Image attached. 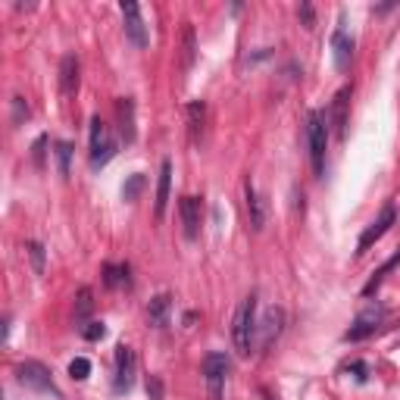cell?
<instances>
[{
    "mask_svg": "<svg viewBox=\"0 0 400 400\" xmlns=\"http://www.w3.org/2000/svg\"><path fill=\"white\" fill-rule=\"evenodd\" d=\"M231 341H235V350L241 356H247L254 350L256 341V297L247 294L241 301V307L235 309V319H231Z\"/></svg>",
    "mask_w": 400,
    "mask_h": 400,
    "instance_id": "6da1fadb",
    "label": "cell"
},
{
    "mask_svg": "<svg viewBox=\"0 0 400 400\" xmlns=\"http://www.w3.org/2000/svg\"><path fill=\"white\" fill-rule=\"evenodd\" d=\"M307 141H309V163H313V172L322 175V172H325V151H328V122L319 110H313L307 116Z\"/></svg>",
    "mask_w": 400,
    "mask_h": 400,
    "instance_id": "7a4b0ae2",
    "label": "cell"
},
{
    "mask_svg": "<svg viewBox=\"0 0 400 400\" xmlns=\"http://www.w3.org/2000/svg\"><path fill=\"white\" fill-rule=\"evenodd\" d=\"M116 141L110 138V128H106V122L100 116L91 119V169H100V166H106L113 157H116Z\"/></svg>",
    "mask_w": 400,
    "mask_h": 400,
    "instance_id": "3957f363",
    "label": "cell"
},
{
    "mask_svg": "<svg viewBox=\"0 0 400 400\" xmlns=\"http://www.w3.org/2000/svg\"><path fill=\"white\" fill-rule=\"evenodd\" d=\"M225 375H229V356H225V354H210V356H207V360H204V379H207L210 400H222Z\"/></svg>",
    "mask_w": 400,
    "mask_h": 400,
    "instance_id": "277c9868",
    "label": "cell"
},
{
    "mask_svg": "<svg viewBox=\"0 0 400 400\" xmlns=\"http://www.w3.org/2000/svg\"><path fill=\"white\" fill-rule=\"evenodd\" d=\"M16 379H19L26 388H35V391L57 394V385H53V379H50V369H47L44 363H38V360L19 363V366H16Z\"/></svg>",
    "mask_w": 400,
    "mask_h": 400,
    "instance_id": "5b68a950",
    "label": "cell"
},
{
    "mask_svg": "<svg viewBox=\"0 0 400 400\" xmlns=\"http://www.w3.org/2000/svg\"><path fill=\"white\" fill-rule=\"evenodd\" d=\"M385 316H388V309L381 307V303H369V307L354 319V325H350V332L344 338H347V341H363V338H369L375 328L385 322Z\"/></svg>",
    "mask_w": 400,
    "mask_h": 400,
    "instance_id": "8992f818",
    "label": "cell"
},
{
    "mask_svg": "<svg viewBox=\"0 0 400 400\" xmlns=\"http://www.w3.org/2000/svg\"><path fill=\"white\" fill-rule=\"evenodd\" d=\"M394 222H397V210H394V204H385V207H381V213H379V219H375V222L360 235V241H356V256L366 254V250L372 247V244L379 241V238L385 235Z\"/></svg>",
    "mask_w": 400,
    "mask_h": 400,
    "instance_id": "52a82bcc",
    "label": "cell"
},
{
    "mask_svg": "<svg viewBox=\"0 0 400 400\" xmlns=\"http://www.w3.org/2000/svg\"><path fill=\"white\" fill-rule=\"evenodd\" d=\"M135 372H138V356H135V350L125 347V344H119L116 347V379H113V388H116L119 394L128 391V388L135 385Z\"/></svg>",
    "mask_w": 400,
    "mask_h": 400,
    "instance_id": "ba28073f",
    "label": "cell"
},
{
    "mask_svg": "<svg viewBox=\"0 0 400 400\" xmlns=\"http://www.w3.org/2000/svg\"><path fill=\"white\" fill-rule=\"evenodd\" d=\"M119 10H122V22H125V38H128L135 47L144 50V47H147V32H144V19H141V7H138V3H131V0H122Z\"/></svg>",
    "mask_w": 400,
    "mask_h": 400,
    "instance_id": "9c48e42d",
    "label": "cell"
},
{
    "mask_svg": "<svg viewBox=\"0 0 400 400\" xmlns=\"http://www.w3.org/2000/svg\"><path fill=\"white\" fill-rule=\"evenodd\" d=\"M350 57H354V38L347 35V28L338 26L332 32V63H335L338 73H344L350 66Z\"/></svg>",
    "mask_w": 400,
    "mask_h": 400,
    "instance_id": "30bf717a",
    "label": "cell"
},
{
    "mask_svg": "<svg viewBox=\"0 0 400 400\" xmlns=\"http://www.w3.org/2000/svg\"><path fill=\"white\" fill-rule=\"evenodd\" d=\"M178 210H182V222H184V238H191L194 241L197 235H200V200L191 194H184L182 200H178Z\"/></svg>",
    "mask_w": 400,
    "mask_h": 400,
    "instance_id": "8fae6325",
    "label": "cell"
},
{
    "mask_svg": "<svg viewBox=\"0 0 400 400\" xmlns=\"http://www.w3.org/2000/svg\"><path fill=\"white\" fill-rule=\"evenodd\" d=\"M59 91L66 97H73L79 91V59H75V53H66L59 59Z\"/></svg>",
    "mask_w": 400,
    "mask_h": 400,
    "instance_id": "7c38bea8",
    "label": "cell"
},
{
    "mask_svg": "<svg viewBox=\"0 0 400 400\" xmlns=\"http://www.w3.org/2000/svg\"><path fill=\"white\" fill-rule=\"evenodd\" d=\"M116 116H119V138L125 144H131L135 141V100L131 97L116 100Z\"/></svg>",
    "mask_w": 400,
    "mask_h": 400,
    "instance_id": "4fadbf2b",
    "label": "cell"
},
{
    "mask_svg": "<svg viewBox=\"0 0 400 400\" xmlns=\"http://www.w3.org/2000/svg\"><path fill=\"white\" fill-rule=\"evenodd\" d=\"M244 197H247V216H250V229L254 231H263L266 225V204H263V197L256 194L254 184H244Z\"/></svg>",
    "mask_w": 400,
    "mask_h": 400,
    "instance_id": "5bb4252c",
    "label": "cell"
},
{
    "mask_svg": "<svg viewBox=\"0 0 400 400\" xmlns=\"http://www.w3.org/2000/svg\"><path fill=\"white\" fill-rule=\"evenodd\" d=\"M169 184H172V163L163 160V163H160V178H157V200H153V213H157V219H163V213H166Z\"/></svg>",
    "mask_w": 400,
    "mask_h": 400,
    "instance_id": "9a60e30c",
    "label": "cell"
},
{
    "mask_svg": "<svg viewBox=\"0 0 400 400\" xmlns=\"http://www.w3.org/2000/svg\"><path fill=\"white\" fill-rule=\"evenodd\" d=\"M347 104H350V88H341L335 94V104H332V116H335V135L344 141L347 135Z\"/></svg>",
    "mask_w": 400,
    "mask_h": 400,
    "instance_id": "2e32d148",
    "label": "cell"
},
{
    "mask_svg": "<svg viewBox=\"0 0 400 400\" xmlns=\"http://www.w3.org/2000/svg\"><path fill=\"white\" fill-rule=\"evenodd\" d=\"M282 322H285V313L278 307H272L269 313H266V319H263V328L256 325V332H260V341H263V347H269L272 341L278 338V332H282Z\"/></svg>",
    "mask_w": 400,
    "mask_h": 400,
    "instance_id": "e0dca14e",
    "label": "cell"
},
{
    "mask_svg": "<svg viewBox=\"0 0 400 400\" xmlns=\"http://www.w3.org/2000/svg\"><path fill=\"white\" fill-rule=\"evenodd\" d=\"M169 309H172V297L169 294H157L147 303V316H151V325L166 328L169 325Z\"/></svg>",
    "mask_w": 400,
    "mask_h": 400,
    "instance_id": "ac0fdd59",
    "label": "cell"
},
{
    "mask_svg": "<svg viewBox=\"0 0 400 400\" xmlns=\"http://www.w3.org/2000/svg\"><path fill=\"white\" fill-rule=\"evenodd\" d=\"M204 125H207V104L204 100H194V104L188 106V128H191V138L194 141H200Z\"/></svg>",
    "mask_w": 400,
    "mask_h": 400,
    "instance_id": "d6986e66",
    "label": "cell"
},
{
    "mask_svg": "<svg viewBox=\"0 0 400 400\" xmlns=\"http://www.w3.org/2000/svg\"><path fill=\"white\" fill-rule=\"evenodd\" d=\"M194 57H197L194 28H191V22H184V28H182V69H184V73L194 66Z\"/></svg>",
    "mask_w": 400,
    "mask_h": 400,
    "instance_id": "ffe728a7",
    "label": "cell"
},
{
    "mask_svg": "<svg viewBox=\"0 0 400 400\" xmlns=\"http://www.w3.org/2000/svg\"><path fill=\"white\" fill-rule=\"evenodd\" d=\"M91 309H94V291L79 288V294H75V322H79V325H88Z\"/></svg>",
    "mask_w": 400,
    "mask_h": 400,
    "instance_id": "44dd1931",
    "label": "cell"
},
{
    "mask_svg": "<svg viewBox=\"0 0 400 400\" xmlns=\"http://www.w3.org/2000/svg\"><path fill=\"white\" fill-rule=\"evenodd\" d=\"M104 282L110 288H119V285H128V266H104Z\"/></svg>",
    "mask_w": 400,
    "mask_h": 400,
    "instance_id": "7402d4cb",
    "label": "cell"
},
{
    "mask_svg": "<svg viewBox=\"0 0 400 400\" xmlns=\"http://www.w3.org/2000/svg\"><path fill=\"white\" fill-rule=\"evenodd\" d=\"M69 160H73V144H69V141H59L57 144V169L63 178H69Z\"/></svg>",
    "mask_w": 400,
    "mask_h": 400,
    "instance_id": "603a6c76",
    "label": "cell"
},
{
    "mask_svg": "<svg viewBox=\"0 0 400 400\" xmlns=\"http://www.w3.org/2000/svg\"><path fill=\"white\" fill-rule=\"evenodd\" d=\"M397 263H400V250H397V254H394V256H391V260H388V263H385V266H381V269H379V272H375V276H372V282H369V285H366V288H363V294H372V291H375V288H379V285H381V278H385V276H388V272H391V269H394V266H397Z\"/></svg>",
    "mask_w": 400,
    "mask_h": 400,
    "instance_id": "cb8c5ba5",
    "label": "cell"
},
{
    "mask_svg": "<svg viewBox=\"0 0 400 400\" xmlns=\"http://www.w3.org/2000/svg\"><path fill=\"white\" fill-rule=\"evenodd\" d=\"M28 256H32L35 276H44V247L38 241H28Z\"/></svg>",
    "mask_w": 400,
    "mask_h": 400,
    "instance_id": "d4e9b609",
    "label": "cell"
},
{
    "mask_svg": "<svg viewBox=\"0 0 400 400\" xmlns=\"http://www.w3.org/2000/svg\"><path fill=\"white\" fill-rule=\"evenodd\" d=\"M69 375H73L75 381H85L88 375H91V363H88L85 356H75V360L69 363Z\"/></svg>",
    "mask_w": 400,
    "mask_h": 400,
    "instance_id": "484cf974",
    "label": "cell"
},
{
    "mask_svg": "<svg viewBox=\"0 0 400 400\" xmlns=\"http://www.w3.org/2000/svg\"><path fill=\"white\" fill-rule=\"evenodd\" d=\"M141 188H144V175H138V172H135V175H131L128 182H125V188H122V197H125V200H138Z\"/></svg>",
    "mask_w": 400,
    "mask_h": 400,
    "instance_id": "4316f807",
    "label": "cell"
},
{
    "mask_svg": "<svg viewBox=\"0 0 400 400\" xmlns=\"http://www.w3.org/2000/svg\"><path fill=\"white\" fill-rule=\"evenodd\" d=\"M104 335H106L104 322H88V325H85V338H88V341H100Z\"/></svg>",
    "mask_w": 400,
    "mask_h": 400,
    "instance_id": "83f0119b",
    "label": "cell"
},
{
    "mask_svg": "<svg viewBox=\"0 0 400 400\" xmlns=\"http://www.w3.org/2000/svg\"><path fill=\"white\" fill-rule=\"evenodd\" d=\"M147 397H151V400H163V381H160L157 375H151V379H147Z\"/></svg>",
    "mask_w": 400,
    "mask_h": 400,
    "instance_id": "f1b7e54d",
    "label": "cell"
},
{
    "mask_svg": "<svg viewBox=\"0 0 400 400\" xmlns=\"http://www.w3.org/2000/svg\"><path fill=\"white\" fill-rule=\"evenodd\" d=\"M297 16H301L303 28H313L316 26V16H313V7H309V3H301V7H297Z\"/></svg>",
    "mask_w": 400,
    "mask_h": 400,
    "instance_id": "f546056e",
    "label": "cell"
},
{
    "mask_svg": "<svg viewBox=\"0 0 400 400\" xmlns=\"http://www.w3.org/2000/svg\"><path fill=\"white\" fill-rule=\"evenodd\" d=\"M22 116L28 119V106H26V100H22V97H13V122L19 125V122H22Z\"/></svg>",
    "mask_w": 400,
    "mask_h": 400,
    "instance_id": "4dcf8cb0",
    "label": "cell"
},
{
    "mask_svg": "<svg viewBox=\"0 0 400 400\" xmlns=\"http://www.w3.org/2000/svg\"><path fill=\"white\" fill-rule=\"evenodd\" d=\"M44 144H47V138L35 141V166H44Z\"/></svg>",
    "mask_w": 400,
    "mask_h": 400,
    "instance_id": "1f68e13d",
    "label": "cell"
},
{
    "mask_svg": "<svg viewBox=\"0 0 400 400\" xmlns=\"http://www.w3.org/2000/svg\"><path fill=\"white\" fill-rule=\"evenodd\" d=\"M263 400H276V397H272V394H269V391H263Z\"/></svg>",
    "mask_w": 400,
    "mask_h": 400,
    "instance_id": "d6a6232c",
    "label": "cell"
}]
</instances>
